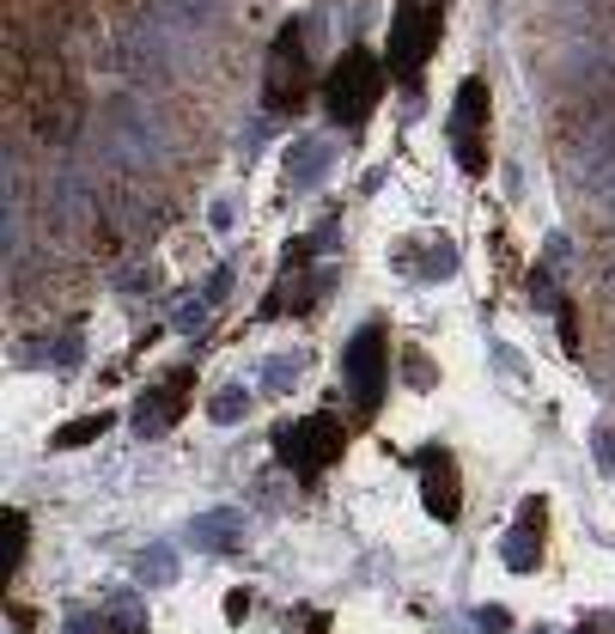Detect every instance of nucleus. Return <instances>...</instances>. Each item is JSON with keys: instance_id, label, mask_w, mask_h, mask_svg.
<instances>
[{"instance_id": "1", "label": "nucleus", "mask_w": 615, "mask_h": 634, "mask_svg": "<svg viewBox=\"0 0 615 634\" xmlns=\"http://www.w3.org/2000/svg\"><path fill=\"white\" fill-rule=\"evenodd\" d=\"M378 98H384V68H378L372 49L353 43L348 56L330 68V80H323V105H330V116L342 128H353V123H365V116H372Z\"/></svg>"}, {"instance_id": "2", "label": "nucleus", "mask_w": 615, "mask_h": 634, "mask_svg": "<svg viewBox=\"0 0 615 634\" xmlns=\"http://www.w3.org/2000/svg\"><path fill=\"white\" fill-rule=\"evenodd\" d=\"M439 31H445V0H402L397 25H390V68H397L402 80H414V74L433 61Z\"/></svg>"}, {"instance_id": "3", "label": "nucleus", "mask_w": 615, "mask_h": 634, "mask_svg": "<svg viewBox=\"0 0 615 634\" xmlns=\"http://www.w3.org/2000/svg\"><path fill=\"white\" fill-rule=\"evenodd\" d=\"M488 86L469 74L463 86H457V98H451V147H457V165H463L469 177H481L488 172Z\"/></svg>"}, {"instance_id": "4", "label": "nucleus", "mask_w": 615, "mask_h": 634, "mask_svg": "<svg viewBox=\"0 0 615 634\" xmlns=\"http://www.w3.org/2000/svg\"><path fill=\"white\" fill-rule=\"evenodd\" d=\"M274 451L286 458V470H293V476H318L323 464L342 458V421H335V416H311L299 427H281Z\"/></svg>"}, {"instance_id": "5", "label": "nucleus", "mask_w": 615, "mask_h": 634, "mask_svg": "<svg viewBox=\"0 0 615 634\" xmlns=\"http://www.w3.org/2000/svg\"><path fill=\"white\" fill-rule=\"evenodd\" d=\"M384 379H390V348H384V330H360L348 342V391L360 397V409H378L384 397Z\"/></svg>"}, {"instance_id": "6", "label": "nucleus", "mask_w": 615, "mask_h": 634, "mask_svg": "<svg viewBox=\"0 0 615 634\" xmlns=\"http://www.w3.org/2000/svg\"><path fill=\"white\" fill-rule=\"evenodd\" d=\"M414 464H421V500H427V513H433L439 525H451L457 513H463V476H457V458L445 446H427Z\"/></svg>"}, {"instance_id": "7", "label": "nucleus", "mask_w": 615, "mask_h": 634, "mask_svg": "<svg viewBox=\"0 0 615 634\" xmlns=\"http://www.w3.org/2000/svg\"><path fill=\"white\" fill-rule=\"evenodd\" d=\"M305 61H299V25H286L281 43H274V61H269V105L274 110H293L305 98Z\"/></svg>"}, {"instance_id": "8", "label": "nucleus", "mask_w": 615, "mask_h": 634, "mask_svg": "<svg viewBox=\"0 0 615 634\" xmlns=\"http://www.w3.org/2000/svg\"><path fill=\"white\" fill-rule=\"evenodd\" d=\"M543 525H548V500H543V495H530L525 507H518L512 537L500 543V562H506V567H518V574H530V567L543 562Z\"/></svg>"}, {"instance_id": "9", "label": "nucleus", "mask_w": 615, "mask_h": 634, "mask_svg": "<svg viewBox=\"0 0 615 634\" xmlns=\"http://www.w3.org/2000/svg\"><path fill=\"white\" fill-rule=\"evenodd\" d=\"M110 409H98V416H80V421H68V427H56V439H49V446L56 451H80V446H91V439L98 433H110Z\"/></svg>"}, {"instance_id": "10", "label": "nucleus", "mask_w": 615, "mask_h": 634, "mask_svg": "<svg viewBox=\"0 0 615 634\" xmlns=\"http://www.w3.org/2000/svg\"><path fill=\"white\" fill-rule=\"evenodd\" d=\"M244 409H251V391H238V384H226L219 397H207V416L214 421H244Z\"/></svg>"}, {"instance_id": "11", "label": "nucleus", "mask_w": 615, "mask_h": 634, "mask_svg": "<svg viewBox=\"0 0 615 634\" xmlns=\"http://www.w3.org/2000/svg\"><path fill=\"white\" fill-rule=\"evenodd\" d=\"M140 574H147V579H172L177 574V555H165V549H147V555H140Z\"/></svg>"}, {"instance_id": "12", "label": "nucleus", "mask_w": 615, "mask_h": 634, "mask_svg": "<svg viewBox=\"0 0 615 634\" xmlns=\"http://www.w3.org/2000/svg\"><path fill=\"white\" fill-rule=\"evenodd\" d=\"M25 530H31V519L7 507V562H19V555H25Z\"/></svg>"}, {"instance_id": "13", "label": "nucleus", "mask_w": 615, "mask_h": 634, "mask_svg": "<svg viewBox=\"0 0 615 634\" xmlns=\"http://www.w3.org/2000/svg\"><path fill=\"white\" fill-rule=\"evenodd\" d=\"M476 623L488 628V634H506V628H512V616H506L500 604H481V611H476Z\"/></svg>"}, {"instance_id": "14", "label": "nucleus", "mask_w": 615, "mask_h": 634, "mask_svg": "<svg viewBox=\"0 0 615 634\" xmlns=\"http://www.w3.org/2000/svg\"><path fill=\"white\" fill-rule=\"evenodd\" d=\"M226 616H232V623H244V616H251V592H232V598H226Z\"/></svg>"}]
</instances>
